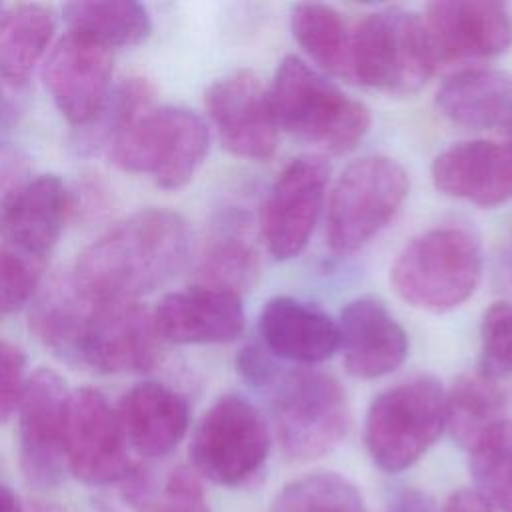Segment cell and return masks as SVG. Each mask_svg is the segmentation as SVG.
Listing matches in <instances>:
<instances>
[{
  "instance_id": "obj_42",
  "label": "cell",
  "mask_w": 512,
  "mask_h": 512,
  "mask_svg": "<svg viewBox=\"0 0 512 512\" xmlns=\"http://www.w3.org/2000/svg\"><path fill=\"white\" fill-rule=\"evenodd\" d=\"M502 128H504V136H506V146L512 150V110L508 112V116H506V120L502 122Z\"/></svg>"
},
{
  "instance_id": "obj_32",
  "label": "cell",
  "mask_w": 512,
  "mask_h": 512,
  "mask_svg": "<svg viewBox=\"0 0 512 512\" xmlns=\"http://www.w3.org/2000/svg\"><path fill=\"white\" fill-rule=\"evenodd\" d=\"M498 380L512 374V302H494L480 322V368Z\"/></svg>"
},
{
  "instance_id": "obj_30",
  "label": "cell",
  "mask_w": 512,
  "mask_h": 512,
  "mask_svg": "<svg viewBox=\"0 0 512 512\" xmlns=\"http://www.w3.org/2000/svg\"><path fill=\"white\" fill-rule=\"evenodd\" d=\"M270 512H366L360 490L340 474L312 472L288 482Z\"/></svg>"
},
{
  "instance_id": "obj_29",
  "label": "cell",
  "mask_w": 512,
  "mask_h": 512,
  "mask_svg": "<svg viewBox=\"0 0 512 512\" xmlns=\"http://www.w3.org/2000/svg\"><path fill=\"white\" fill-rule=\"evenodd\" d=\"M154 88L144 78H128L108 92L98 114L86 124L76 138L78 150L92 152L110 146L132 122L152 110Z\"/></svg>"
},
{
  "instance_id": "obj_11",
  "label": "cell",
  "mask_w": 512,
  "mask_h": 512,
  "mask_svg": "<svg viewBox=\"0 0 512 512\" xmlns=\"http://www.w3.org/2000/svg\"><path fill=\"white\" fill-rule=\"evenodd\" d=\"M330 166L318 152L292 158L272 182L262 204V238L276 260L296 258L318 222Z\"/></svg>"
},
{
  "instance_id": "obj_6",
  "label": "cell",
  "mask_w": 512,
  "mask_h": 512,
  "mask_svg": "<svg viewBox=\"0 0 512 512\" xmlns=\"http://www.w3.org/2000/svg\"><path fill=\"white\" fill-rule=\"evenodd\" d=\"M210 146L206 122L188 108L148 110L110 146L114 164L148 174L164 190L184 188L204 162Z\"/></svg>"
},
{
  "instance_id": "obj_38",
  "label": "cell",
  "mask_w": 512,
  "mask_h": 512,
  "mask_svg": "<svg viewBox=\"0 0 512 512\" xmlns=\"http://www.w3.org/2000/svg\"><path fill=\"white\" fill-rule=\"evenodd\" d=\"M14 90L16 86L0 74V134L10 132L20 118V104Z\"/></svg>"
},
{
  "instance_id": "obj_14",
  "label": "cell",
  "mask_w": 512,
  "mask_h": 512,
  "mask_svg": "<svg viewBox=\"0 0 512 512\" xmlns=\"http://www.w3.org/2000/svg\"><path fill=\"white\" fill-rule=\"evenodd\" d=\"M206 112L220 144L234 156L266 160L278 146L268 90L250 70H236L214 80L204 94Z\"/></svg>"
},
{
  "instance_id": "obj_18",
  "label": "cell",
  "mask_w": 512,
  "mask_h": 512,
  "mask_svg": "<svg viewBox=\"0 0 512 512\" xmlns=\"http://www.w3.org/2000/svg\"><path fill=\"white\" fill-rule=\"evenodd\" d=\"M340 350L348 374L364 380L394 372L408 356V334L376 298L348 302L338 320Z\"/></svg>"
},
{
  "instance_id": "obj_1",
  "label": "cell",
  "mask_w": 512,
  "mask_h": 512,
  "mask_svg": "<svg viewBox=\"0 0 512 512\" xmlns=\"http://www.w3.org/2000/svg\"><path fill=\"white\" fill-rule=\"evenodd\" d=\"M190 256L186 220L166 208H142L84 248L70 282L92 300H138L168 284Z\"/></svg>"
},
{
  "instance_id": "obj_37",
  "label": "cell",
  "mask_w": 512,
  "mask_h": 512,
  "mask_svg": "<svg viewBox=\"0 0 512 512\" xmlns=\"http://www.w3.org/2000/svg\"><path fill=\"white\" fill-rule=\"evenodd\" d=\"M442 512H494V508L478 490L464 488L446 500Z\"/></svg>"
},
{
  "instance_id": "obj_12",
  "label": "cell",
  "mask_w": 512,
  "mask_h": 512,
  "mask_svg": "<svg viewBox=\"0 0 512 512\" xmlns=\"http://www.w3.org/2000/svg\"><path fill=\"white\" fill-rule=\"evenodd\" d=\"M68 390L62 376L38 368L28 376L18 404V456L28 484L52 488L66 462Z\"/></svg>"
},
{
  "instance_id": "obj_4",
  "label": "cell",
  "mask_w": 512,
  "mask_h": 512,
  "mask_svg": "<svg viewBox=\"0 0 512 512\" xmlns=\"http://www.w3.org/2000/svg\"><path fill=\"white\" fill-rule=\"evenodd\" d=\"M482 276L478 240L456 226L422 232L390 268L396 294L414 308L446 312L472 296Z\"/></svg>"
},
{
  "instance_id": "obj_9",
  "label": "cell",
  "mask_w": 512,
  "mask_h": 512,
  "mask_svg": "<svg viewBox=\"0 0 512 512\" xmlns=\"http://www.w3.org/2000/svg\"><path fill=\"white\" fill-rule=\"evenodd\" d=\"M160 344L152 312L138 300L86 298L70 364L102 374L148 372L160 360Z\"/></svg>"
},
{
  "instance_id": "obj_19",
  "label": "cell",
  "mask_w": 512,
  "mask_h": 512,
  "mask_svg": "<svg viewBox=\"0 0 512 512\" xmlns=\"http://www.w3.org/2000/svg\"><path fill=\"white\" fill-rule=\"evenodd\" d=\"M430 174L442 194L476 206L492 208L512 198V150L504 144H452L434 158Z\"/></svg>"
},
{
  "instance_id": "obj_43",
  "label": "cell",
  "mask_w": 512,
  "mask_h": 512,
  "mask_svg": "<svg viewBox=\"0 0 512 512\" xmlns=\"http://www.w3.org/2000/svg\"><path fill=\"white\" fill-rule=\"evenodd\" d=\"M0 316H2V314H0Z\"/></svg>"
},
{
  "instance_id": "obj_13",
  "label": "cell",
  "mask_w": 512,
  "mask_h": 512,
  "mask_svg": "<svg viewBox=\"0 0 512 512\" xmlns=\"http://www.w3.org/2000/svg\"><path fill=\"white\" fill-rule=\"evenodd\" d=\"M66 464L80 482L92 486L124 480L132 470L118 412L94 388H80L68 398Z\"/></svg>"
},
{
  "instance_id": "obj_40",
  "label": "cell",
  "mask_w": 512,
  "mask_h": 512,
  "mask_svg": "<svg viewBox=\"0 0 512 512\" xmlns=\"http://www.w3.org/2000/svg\"><path fill=\"white\" fill-rule=\"evenodd\" d=\"M0 512H24L18 496L4 484H0Z\"/></svg>"
},
{
  "instance_id": "obj_17",
  "label": "cell",
  "mask_w": 512,
  "mask_h": 512,
  "mask_svg": "<svg viewBox=\"0 0 512 512\" xmlns=\"http://www.w3.org/2000/svg\"><path fill=\"white\" fill-rule=\"evenodd\" d=\"M152 318L162 342L172 344H224L244 330L240 296L202 284L166 294Z\"/></svg>"
},
{
  "instance_id": "obj_26",
  "label": "cell",
  "mask_w": 512,
  "mask_h": 512,
  "mask_svg": "<svg viewBox=\"0 0 512 512\" xmlns=\"http://www.w3.org/2000/svg\"><path fill=\"white\" fill-rule=\"evenodd\" d=\"M506 394L498 382L478 368L462 374L444 394L446 426L454 442L472 448L480 436L502 420Z\"/></svg>"
},
{
  "instance_id": "obj_33",
  "label": "cell",
  "mask_w": 512,
  "mask_h": 512,
  "mask_svg": "<svg viewBox=\"0 0 512 512\" xmlns=\"http://www.w3.org/2000/svg\"><path fill=\"white\" fill-rule=\"evenodd\" d=\"M26 380L24 352L0 340V422H6L18 410Z\"/></svg>"
},
{
  "instance_id": "obj_15",
  "label": "cell",
  "mask_w": 512,
  "mask_h": 512,
  "mask_svg": "<svg viewBox=\"0 0 512 512\" xmlns=\"http://www.w3.org/2000/svg\"><path fill=\"white\" fill-rule=\"evenodd\" d=\"M110 74V48L74 30L56 42L42 68L54 104L76 128H84L98 114L110 92Z\"/></svg>"
},
{
  "instance_id": "obj_39",
  "label": "cell",
  "mask_w": 512,
  "mask_h": 512,
  "mask_svg": "<svg viewBox=\"0 0 512 512\" xmlns=\"http://www.w3.org/2000/svg\"><path fill=\"white\" fill-rule=\"evenodd\" d=\"M386 512H432V504L424 494L410 490L396 496Z\"/></svg>"
},
{
  "instance_id": "obj_36",
  "label": "cell",
  "mask_w": 512,
  "mask_h": 512,
  "mask_svg": "<svg viewBox=\"0 0 512 512\" xmlns=\"http://www.w3.org/2000/svg\"><path fill=\"white\" fill-rule=\"evenodd\" d=\"M236 368L246 382L264 388H268L280 374L278 366L272 360V354L262 344L256 342H250L240 350L236 358Z\"/></svg>"
},
{
  "instance_id": "obj_41",
  "label": "cell",
  "mask_w": 512,
  "mask_h": 512,
  "mask_svg": "<svg viewBox=\"0 0 512 512\" xmlns=\"http://www.w3.org/2000/svg\"><path fill=\"white\" fill-rule=\"evenodd\" d=\"M24 512H26V510H24ZM28 512H66V510H62V508H60V506H56V504H44V502H38V504H32Z\"/></svg>"
},
{
  "instance_id": "obj_28",
  "label": "cell",
  "mask_w": 512,
  "mask_h": 512,
  "mask_svg": "<svg viewBox=\"0 0 512 512\" xmlns=\"http://www.w3.org/2000/svg\"><path fill=\"white\" fill-rule=\"evenodd\" d=\"M70 30L86 34L106 48H128L142 44L152 32L146 6L130 0L70 2L64 6Z\"/></svg>"
},
{
  "instance_id": "obj_7",
  "label": "cell",
  "mask_w": 512,
  "mask_h": 512,
  "mask_svg": "<svg viewBox=\"0 0 512 512\" xmlns=\"http://www.w3.org/2000/svg\"><path fill=\"white\" fill-rule=\"evenodd\" d=\"M268 388L276 436L290 460L320 458L344 438L348 404L332 374L312 368L280 372Z\"/></svg>"
},
{
  "instance_id": "obj_21",
  "label": "cell",
  "mask_w": 512,
  "mask_h": 512,
  "mask_svg": "<svg viewBox=\"0 0 512 512\" xmlns=\"http://www.w3.org/2000/svg\"><path fill=\"white\" fill-rule=\"evenodd\" d=\"M118 418L130 446L146 458L170 454L190 422L182 394L160 382H138L120 400Z\"/></svg>"
},
{
  "instance_id": "obj_10",
  "label": "cell",
  "mask_w": 512,
  "mask_h": 512,
  "mask_svg": "<svg viewBox=\"0 0 512 512\" xmlns=\"http://www.w3.org/2000/svg\"><path fill=\"white\" fill-rule=\"evenodd\" d=\"M268 452L270 430L262 412L238 394L218 398L204 412L190 444L194 470L220 486L250 480Z\"/></svg>"
},
{
  "instance_id": "obj_3",
  "label": "cell",
  "mask_w": 512,
  "mask_h": 512,
  "mask_svg": "<svg viewBox=\"0 0 512 512\" xmlns=\"http://www.w3.org/2000/svg\"><path fill=\"white\" fill-rule=\"evenodd\" d=\"M436 52L420 16L404 8L366 14L350 40V80L386 94H414L432 76Z\"/></svg>"
},
{
  "instance_id": "obj_2",
  "label": "cell",
  "mask_w": 512,
  "mask_h": 512,
  "mask_svg": "<svg viewBox=\"0 0 512 512\" xmlns=\"http://www.w3.org/2000/svg\"><path fill=\"white\" fill-rule=\"evenodd\" d=\"M266 90L278 130L320 152H348L370 128V110L298 56L280 60Z\"/></svg>"
},
{
  "instance_id": "obj_16",
  "label": "cell",
  "mask_w": 512,
  "mask_h": 512,
  "mask_svg": "<svg viewBox=\"0 0 512 512\" xmlns=\"http://www.w3.org/2000/svg\"><path fill=\"white\" fill-rule=\"evenodd\" d=\"M424 24L438 60L492 58L512 46V12L502 2L438 0Z\"/></svg>"
},
{
  "instance_id": "obj_5",
  "label": "cell",
  "mask_w": 512,
  "mask_h": 512,
  "mask_svg": "<svg viewBox=\"0 0 512 512\" xmlns=\"http://www.w3.org/2000/svg\"><path fill=\"white\" fill-rule=\"evenodd\" d=\"M444 394L438 380L418 376L382 390L372 400L364 442L378 468L402 472L426 454L446 426Z\"/></svg>"
},
{
  "instance_id": "obj_27",
  "label": "cell",
  "mask_w": 512,
  "mask_h": 512,
  "mask_svg": "<svg viewBox=\"0 0 512 512\" xmlns=\"http://www.w3.org/2000/svg\"><path fill=\"white\" fill-rule=\"evenodd\" d=\"M290 28L300 48L324 72L350 80L352 28L338 10L326 4H296L290 14Z\"/></svg>"
},
{
  "instance_id": "obj_25",
  "label": "cell",
  "mask_w": 512,
  "mask_h": 512,
  "mask_svg": "<svg viewBox=\"0 0 512 512\" xmlns=\"http://www.w3.org/2000/svg\"><path fill=\"white\" fill-rule=\"evenodd\" d=\"M260 260L238 218H224L206 238L198 260V284L232 294L250 290L258 280Z\"/></svg>"
},
{
  "instance_id": "obj_22",
  "label": "cell",
  "mask_w": 512,
  "mask_h": 512,
  "mask_svg": "<svg viewBox=\"0 0 512 512\" xmlns=\"http://www.w3.org/2000/svg\"><path fill=\"white\" fill-rule=\"evenodd\" d=\"M66 210L68 192L56 174L28 180L0 222L4 244L44 262L60 238Z\"/></svg>"
},
{
  "instance_id": "obj_20",
  "label": "cell",
  "mask_w": 512,
  "mask_h": 512,
  "mask_svg": "<svg viewBox=\"0 0 512 512\" xmlns=\"http://www.w3.org/2000/svg\"><path fill=\"white\" fill-rule=\"evenodd\" d=\"M262 346L276 358L320 364L340 348V330L322 308L292 298H270L258 316Z\"/></svg>"
},
{
  "instance_id": "obj_24",
  "label": "cell",
  "mask_w": 512,
  "mask_h": 512,
  "mask_svg": "<svg viewBox=\"0 0 512 512\" xmlns=\"http://www.w3.org/2000/svg\"><path fill=\"white\" fill-rule=\"evenodd\" d=\"M56 22L48 6L16 4L0 14V74L24 86L44 56Z\"/></svg>"
},
{
  "instance_id": "obj_8",
  "label": "cell",
  "mask_w": 512,
  "mask_h": 512,
  "mask_svg": "<svg viewBox=\"0 0 512 512\" xmlns=\"http://www.w3.org/2000/svg\"><path fill=\"white\" fill-rule=\"evenodd\" d=\"M408 186V174L394 158L374 154L348 164L328 200L330 250L350 254L368 244L398 214Z\"/></svg>"
},
{
  "instance_id": "obj_23",
  "label": "cell",
  "mask_w": 512,
  "mask_h": 512,
  "mask_svg": "<svg viewBox=\"0 0 512 512\" xmlns=\"http://www.w3.org/2000/svg\"><path fill=\"white\" fill-rule=\"evenodd\" d=\"M434 102L438 112L460 128L502 126L512 110V76L498 68H466L440 84Z\"/></svg>"
},
{
  "instance_id": "obj_35",
  "label": "cell",
  "mask_w": 512,
  "mask_h": 512,
  "mask_svg": "<svg viewBox=\"0 0 512 512\" xmlns=\"http://www.w3.org/2000/svg\"><path fill=\"white\" fill-rule=\"evenodd\" d=\"M28 176V156L20 148L8 142H0V222L16 194L30 180Z\"/></svg>"
},
{
  "instance_id": "obj_31",
  "label": "cell",
  "mask_w": 512,
  "mask_h": 512,
  "mask_svg": "<svg viewBox=\"0 0 512 512\" xmlns=\"http://www.w3.org/2000/svg\"><path fill=\"white\" fill-rule=\"evenodd\" d=\"M470 470L478 492L502 512H512V420L488 428L470 448Z\"/></svg>"
},
{
  "instance_id": "obj_34",
  "label": "cell",
  "mask_w": 512,
  "mask_h": 512,
  "mask_svg": "<svg viewBox=\"0 0 512 512\" xmlns=\"http://www.w3.org/2000/svg\"><path fill=\"white\" fill-rule=\"evenodd\" d=\"M158 512H210L198 476L190 468L180 466L170 474Z\"/></svg>"
}]
</instances>
